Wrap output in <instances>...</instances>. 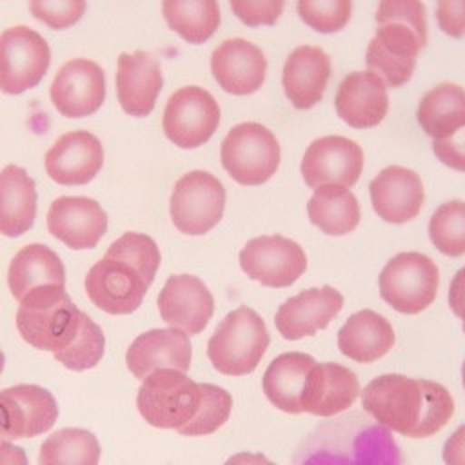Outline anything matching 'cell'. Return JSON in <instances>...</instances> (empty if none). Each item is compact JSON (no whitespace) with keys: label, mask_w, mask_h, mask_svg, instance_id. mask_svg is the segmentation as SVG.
Listing matches in <instances>:
<instances>
[{"label":"cell","mask_w":465,"mask_h":465,"mask_svg":"<svg viewBox=\"0 0 465 465\" xmlns=\"http://www.w3.org/2000/svg\"><path fill=\"white\" fill-rule=\"evenodd\" d=\"M363 411L391 432L429 438L443 429L454 414L447 387L432 380L403 374H381L360 391Z\"/></svg>","instance_id":"obj_1"},{"label":"cell","mask_w":465,"mask_h":465,"mask_svg":"<svg viewBox=\"0 0 465 465\" xmlns=\"http://www.w3.org/2000/svg\"><path fill=\"white\" fill-rule=\"evenodd\" d=\"M292 465H403V456L389 429L352 412L311 432Z\"/></svg>","instance_id":"obj_2"},{"label":"cell","mask_w":465,"mask_h":465,"mask_svg":"<svg viewBox=\"0 0 465 465\" xmlns=\"http://www.w3.org/2000/svg\"><path fill=\"white\" fill-rule=\"evenodd\" d=\"M87 322L89 316L73 303L65 285H44L29 291L16 311L20 336L35 349L53 354L67 351Z\"/></svg>","instance_id":"obj_3"},{"label":"cell","mask_w":465,"mask_h":465,"mask_svg":"<svg viewBox=\"0 0 465 465\" xmlns=\"http://www.w3.org/2000/svg\"><path fill=\"white\" fill-rule=\"evenodd\" d=\"M269 341L262 316L251 307L240 305L214 329L207 343V358L218 372L243 376L258 367Z\"/></svg>","instance_id":"obj_4"},{"label":"cell","mask_w":465,"mask_h":465,"mask_svg":"<svg viewBox=\"0 0 465 465\" xmlns=\"http://www.w3.org/2000/svg\"><path fill=\"white\" fill-rule=\"evenodd\" d=\"M200 400V383L193 381L185 372L158 369L142 380L136 407L149 425L178 430L194 418Z\"/></svg>","instance_id":"obj_5"},{"label":"cell","mask_w":465,"mask_h":465,"mask_svg":"<svg viewBox=\"0 0 465 465\" xmlns=\"http://www.w3.org/2000/svg\"><path fill=\"white\" fill-rule=\"evenodd\" d=\"M280 143L272 131L256 122L234 125L220 147V162L225 173L242 185H262L278 169Z\"/></svg>","instance_id":"obj_6"},{"label":"cell","mask_w":465,"mask_h":465,"mask_svg":"<svg viewBox=\"0 0 465 465\" xmlns=\"http://www.w3.org/2000/svg\"><path fill=\"white\" fill-rule=\"evenodd\" d=\"M440 271L421 252H400L392 256L378 276L381 300L401 314H418L436 298Z\"/></svg>","instance_id":"obj_7"},{"label":"cell","mask_w":465,"mask_h":465,"mask_svg":"<svg viewBox=\"0 0 465 465\" xmlns=\"http://www.w3.org/2000/svg\"><path fill=\"white\" fill-rule=\"evenodd\" d=\"M225 187L209 171L185 173L173 189L169 213L174 227L189 236L209 232L223 216Z\"/></svg>","instance_id":"obj_8"},{"label":"cell","mask_w":465,"mask_h":465,"mask_svg":"<svg viewBox=\"0 0 465 465\" xmlns=\"http://www.w3.org/2000/svg\"><path fill=\"white\" fill-rule=\"evenodd\" d=\"M220 124V105L198 85L174 91L163 109L162 127L169 142L180 149H196L211 140Z\"/></svg>","instance_id":"obj_9"},{"label":"cell","mask_w":465,"mask_h":465,"mask_svg":"<svg viewBox=\"0 0 465 465\" xmlns=\"http://www.w3.org/2000/svg\"><path fill=\"white\" fill-rule=\"evenodd\" d=\"M51 64L47 40L27 25H15L0 35V91L20 94L36 87Z\"/></svg>","instance_id":"obj_10"},{"label":"cell","mask_w":465,"mask_h":465,"mask_svg":"<svg viewBox=\"0 0 465 465\" xmlns=\"http://www.w3.org/2000/svg\"><path fill=\"white\" fill-rule=\"evenodd\" d=\"M242 271L265 287L282 289L292 285L307 269L303 249L282 234L256 236L238 254Z\"/></svg>","instance_id":"obj_11"},{"label":"cell","mask_w":465,"mask_h":465,"mask_svg":"<svg viewBox=\"0 0 465 465\" xmlns=\"http://www.w3.org/2000/svg\"><path fill=\"white\" fill-rule=\"evenodd\" d=\"M427 44L407 24H378L374 36L365 51V65L376 73L387 87L405 85L416 69L418 53Z\"/></svg>","instance_id":"obj_12"},{"label":"cell","mask_w":465,"mask_h":465,"mask_svg":"<svg viewBox=\"0 0 465 465\" xmlns=\"http://www.w3.org/2000/svg\"><path fill=\"white\" fill-rule=\"evenodd\" d=\"M56 420L58 405L47 389L22 383L0 391V443L40 436Z\"/></svg>","instance_id":"obj_13"},{"label":"cell","mask_w":465,"mask_h":465,"mask_svg":"<svg viewBox=\"0 0 465 465\" xmlns=\"http://www.w3.org/2000/svg\"><path fill=\"white\" fill-rule=\"evenodd\" d=\"M149 285L138 269L113 256H104L85 276L89 300L109 314L134 312L142 305Z\"/></svg>","instance_id":"obj_14"},{"label":"cell","mask_w":465,"mask_h":465,"mask_svg":"<svg viewBox=\"0 0 465 465\" xmlns=\"http://www.w3.org/2000/svg\"><path fill=\"white\" fill-rule=\"evenodd\" d=\"M300 171L303 182L312 189L327 183L352 187L363 171V151L351 138L322 136L305 149Z\"/></svg>","instance_id":"obj_15"},{"label":"cell","mask_w":465,"mask_h":465,"mask_svg":"<svg viewBox=\"0 0 465 465\" xmlns=\"http://www.w3.org/2000/svg\"><path fill=\"white\" fill-rule=\"evenodd\" d=\"M53 107L65 118H84L94 114L105 100V73L87 58L65 62L51 87Z\"/></svg>","instance_id":"obj_16"},{"label":"cell","mask_w":465,"mask_h":465,"mask_svg":"<svg viewBox=\"0 0 465 465\" xmlns=\"http://www.w3.org/2000/svg\"><path fill=\"white\" fill-rule=\"evenodd\" d=\"M158 309L169 327L191 336L207 327L214 312V298L200 278L173 274L158 294Z\"/></svg>","instance_id":"obj_17"},{"label":"cell","mask_w":465,"mask_h":465,"mask_svg":"<svg viewBox=\"0 0 465 465\" xmlns=\"http://www.w3.org/2000/svg\"><path fill=\"white\" fill-rule=\"evenodd\" d=\"M47 176L60 185H85L104 165V147L98 136L78 129L62 134L44 158Z\"/></svg>","instance_id":"obj_18"},{"label":"cell","mask_w":465,"mask_h":465,"mask_svg":"<svg viewBox=\"0 0 465 465\" xmlns=\"http://www.w3.org/2000/svg\"><path fill=\"white\" fill-rule=\"evenodd\" d=\"M47 231L73 251L93 249L107 231V214L87 196H60L47 213Z\"/></svg>","instance_id":"obj_19"},{"label":"cell","mask_w":465,"mask_h":465,"mask_svg":"<svg viewBox=\"0 0 465 465\" xmlns=\"http://www.w3.org/2000/svg\"><path fill=\"white\" fill-rule=\"evenodd\" d=\"M211 73L225 93L252 94L263 85L267 58L256 44L245 38H227L211 54Z\"/></svg>","instance_id":"obj_20"},{"label":"cell","mask_w":465,"mask_h":465,"mask_svg":"<svg viewBox=\"0 0 465 465\" xmlns=\"http://www.w3.org/2000/svg\"><path fill=\"white\" fill-rule=\"evenodd\" d=\"M343 307V296L331 285L307 289L285 300L274 316V325L285 340H302L325 329Z\"/></svg>","instance_id":"obj_21"},{"label":"cell","mask_w":465,"mask_h":465,"mask_svg":"<svg viewBox=\"0 0 465 465\" xmlns=\"http://www.w3.org/2000/svg\"><path fill=\"white\" fill-rule=\"evenodd\" d=\"M163 87L160 62L145 51L122 53L116 62V96L124 113L143 118L151 114Z\"/></svg>","instance_id":"obj_22"},{"label":"cell","mask_w":465,"mask_h":465,"mask_svg":"<svg viewBox=\"0 0 465 465\" xmlns=\"http://www.w3.org/2000/svg\"><path fill=\"white\" fill-rule=\"evenodd\" d=\"M374 213L389 223H407L414 220L423 205V183L416 171L389 165L381 169L369 185Z\"/></svg>","instance_id":"obj_23"},{"label":"cell","mask_w":465,"mask_h":465,"mask_svg":"<svg viewBox=\"0 0 465 465\" xmlns=\"http://www.w3.org/2000/svg\"><path fill=\"white\" fill-rule=\"evenodd\" d=\"M189 334L180 329H151L133 340L125 352L127 369L134 378L145 380L153 371L176 369L187 372L191 367Z\"/></svg>","instance_id":"obj_24"},{"label":"cell","mask_w":465,"mask_h":465,"mask_svg":"<svg viewBox=\"0 0 465 465\" xmlns=\"http://www.w3.org/2000/svg\"><path fill=\"white\" fill-rule=\"evenodd\" d=\"M360 396L356 374L334 361L314 363L302 392V412L329 418L347 411Z\"/></svg>","instance_id":"obj_25"},{"label":"cell","mask_w":465,"mask_h":465,"mask_svg":"<svg viewBox=\"0 0 465 465\" xmlns=\"http://www.w3.org/2000/svg\"><path fill=\"white\" fill-rule=\"evenodd\" d=\"M334 107L336 114L347 125L354 129H371L387 116V85L369 69L349 73L336 89Z\"/></svg>","instance_id":"obj_26"},{"label":"cell","mask_w":465,"mask_h":465,"mask_svg":"<svg viewBox=\"0 0 465 465\" xmlns=\"http://www.w3.org/2000/svg\"><path fill=\"white\" fill-rule=\"evenodd\" d=\"M331 73V58L322 47L298 45L292 49L282 71V87L291 105L305 111L322 102Z\"/></svg>","instance_id":"obj_27"},{"label":"cell","mask_w":465,"mask_h":465,"mask_svg":"<svg viewBox=\"0 0 465 465\" xmlns=\"http://www.w3.org/2000/svg\"><path fill=\"white\" fill-rule=\"evenodd\" d=\"M36 218V183L20 165L0 171V234L16 238L27 232Z\"/></svg>","instance_id":"obj_28"},{"label":"cell","mask_w":465,"mask_h":465,"mask_svg":"<svg viewBox=\"0 0 465 465\" xmlns=\"http://www.w3.org/2000/svg\"><path fill=\"white\" fill-rule=\"evenodd\" d=\"M394 331L381 314L363 309L338 331V349L358 363H371L385 356L394 345Z\"/></svg>","instance_id":"obj_29"},{"label":"cell","mask_w":465,"mask_h":465,"mask_svg":"<svg viewBox=\"0 0 465 465\" xmlns=\"http://www.w3.org/2000/svg\"><path fill=\"white\" fill-rule=\"evenodd\" d=\"M7 285L20 302L29 291L44 285H65V269L60 256L44 243L22 247L9 263Z\"/></svg>","instance_id":"obj_30"},{"label":"cell","mask_w":465,"mask_h":465,"mask_svg":"<svg viewBox=\"0 0 465 465\" xmlns=\"http://www.w3.org/2000/svg\"><path fill=\"white\" fill-rule=\"evenodd\" d=\"M316 360L305 352H283L276 356L263 374V394L280 411L302 412V392L307 374Z\"/></svg>","instance_id":"obj_31"},{"label":"cell","mask_w":465,"mask_h":465,"mask_svg":"<svg viewBox=\"0 0 465 465\" xmlns=\"http://www.w3.org/2000/svg\"><path fill=\"white\" fill-rule=\"evenodd\" d=\"M423 133L434 140L449 138L465 127V89L452 82L429 89L416 109Z\"/></svg>","instance_id":"obj_32"},{"label":"cell","mask_w":465,"mask_h":465,"mask_svg":"<svg viewBox=\"0 0 465 465\" xmlns=\"http://www.w3.org/2000/svg\"><path fill=\"white\" fill-rule=\"evenodd\" d=\"M307 214L322 232L343 236L352 232L360 223V203L349 187L327 183L314 189L307 202Z\"/></svg>","instance_id":"obj_33"},{"label":"cell","mask_w":465,"mask_h":465,"mask_svg":"<svg viewBox=\"0 0 465 465\" xmlns=\"http://www.w3.org/2000/svg\"><path fill=\"white\" fill-rule=\"evenodd\" d=\"M169 29L193 45L207 42L220 27L218 0H162Z\"/></svg>","instance_id":"obj_34"},{"label":"cell","mask_w":465,"mask_h":465,"mask_svg":"<svg viewBox=\"0 0 465 465\" xmlns=\"http://www.w3.org/2000/svg\"><path fill=\"white\" fill-rule=\"evenodd\" d=\"M100 443L85 429H60L40 447V465H98Z\"/></svg>","instance_id":"obj_35"},{"label":"cell","mask_w":465,"mask_h":465,"mask_svg":"<svg viewBox=\"0 0 465 465\" xmlns=\"http://www.w3.org/2000/svg\"><path fill=\"white\" fill-rule=\"evenodd\" d=\"M429 238L445 256L465 254V202L449 200L441 203L429 220Z\"/></svg>","instance_id":"obj_36"},{"label":"cell","mask_w":465,"mask_h":465,"mask_svg":"<svg viewBox=\"0 0 465 465\" xmlns=\"http://www.w3.org/2000/svg\"><path fill=\"white\" fill-rule=\"evenodd\" d=\"M202 400L194 418L178 429L182 436H205L218 430L231 414L232 398L231 394L213 383H200Z\"/></svg>","instance_id":"obj_37"},{"label":"cell","mask_w":465,"mask_h":465,"mask_svg":"<svg viewBox=\"0 0 465 465\" xmlns=\"http://www.w3.org/2000/svg\"><path fill=\"white\" fill-rule=\"evenodd\" d=\"M105 256L131 263L145 276L149 283H153L162 260L156 242L143 232H124L109 245Z\"/></svg>","instance_id":"obj_38"},{"label":"cell","mask_w":465,"mask_h":465,"mask_svg":"<svg viewBox=\"0 0 465 465\" xmlns=\"http://www.w3.org/2000/svg\"><path fill=\"white\" fill-rule=\"evenodd\" d=\"M300 20L312 31L332 35L341 31L352 15V0H296Z\"/></svg>","instance_id":"obj_39"},{"label":"cell","mask_w":465,"mask_h":465,"mask_svg":"<svg viewBox=\"0 0 465 465\" xmlns=\"http://www.w3.org/2000/svg\"><path fill=\"white\" fill-rule=\"evenodd\" d=\"M105 351V336L102 329L89 318L76 341L64 352H56L54 360L71 371H87L98 365Z\"/></svg>","instance_id":"obj_40"},{"label":"cell","mask_w":465,"mask_h":465,"mask_svg":"<svg viewBox=\"0 0 465 465\" xmlns=\"http://www.w3.org/2000/svg\"><path fill=\"white\" fill-rule=\"evenodd\" d=\"M85 9L87 0H29V13L56 31L73 27Z\"/></svg>","instance_id":"obj_41"},{"label":"cell","mask_w":465,"mask_h":465,"mask_svg":"<svg viewBox=\"0 0 465 465\" xmlns=\"http://www.w3.org/2000/svg\"><path fill=\"white\" fill-rule=\"evenodd\" d=\"M376 24L383 22H401L411 25L420 38L427 44V9L421 0H380L376 9Z\"/></svg>","instance_id":"obj_42"},{"label":"cell","mask_w":465,"mask_h":465,"mask_svg":"<svg viewBox=\"0 0 465 465\" xmlns=\"http://www.w3.org/2000/svg\"><path fill=\"white\" fill-rule=\"evenodd\" d=\"M232 15L247 27L274 25L283 15L285 0H229Z\"/></svg>","instance_id":"obj_43"},{"label":"cell","mask_w":465,"mask_h":465,"mask_svg":"<svg viewBox=\"0 0 465 465\" xmlns=\"http://www.w3.org/2000/svg\"><path fill=\"white\" fill-rule=\"evenodd\" d=\"M436 20L450 38L465 35V0H436Z\"/></svg>","instance_id":"obj_44"},{"label":"cell","mask_w":465,"mask_h":465,"mask_svg":"<svg viewBox=\"0 0 465 465\" xmlns=\"http://www.w3.org/2000/svg\"><path fill=\"white\" fill-rule=\"evenodd\" d=\"M434 156L447 167L465 173V127L449 138L432 142Z\"/></svg>","instance_id":"obj_45"},{"label":"cell","mask_w":465,"mask_h":465,"mask_svg":"<svg viewBox=\"0 0 465 465\" xmlns=\"http://www.w3.org/2000/svg\"><path fill=\"white\" fill-rule=\"evenodd\" d=\"M441 456L445 465H465V423L449 436Z\"/></svg>","instance_id":"obj_46"},{"label":"cell","mask_w":465,"mask_h":465,"mask_svg":"<svg viewBox=\"0 0 465 465\" xmlns=\"http://www.w3.org/2000/svg\"><path fill=\"white\" fill-rule=\"evenodd\" d=\"M449 305L450 311L463 322L465 332V267H461L449 285Z\"/></svg>","instance_id":"obj_47"},{"label":"cell","mask_w":465,"mask_h":465,"mask_svg":"<svg viewBox=\"0 0 465 465\" xmlns=\"http://www.w3.org/2000/svg\"><path fill=\"white\" fill-rule=\"evenodd\" d=\"M0 465H29L25 450L9 441L0 443Z\"/></svg>","instance_id":"obj_48"},{"label":"cell","mask_w":465,"mask_h":465,"mask_svg":"<svg viewBox=\"0 0 465 465\" xmlns=\"http://www.w3.org/2000/svg\"><path fill=\"white\" fill-rule=\"evenodd\" d=\"M223 465H274L262 452H238L232 454Z\"/></svg>","instance_id":"obj_49"},{"label":"cell","mask_w":465,"mask_h":465,"mask_svg":"<svg viewBox=\"0 0 465 465\" xmlns=\"http://www.w3.org/2000/svg\"><path fill=\"white\" fill-rule=\"evenodd\" d=\"M4 363H5V358H4V352H2V349H0V374H2V371H4Z\"/></svg>","instance_id":"obj_50"},{"label":"cell","mask_w":465,"mask_h":465,"mask_svg":"<svg viewBox=\"0 0 465 465\" xmlns=\"http://www.w3.org/2000/svg\"><path fill=\"white\" fill-rule=\"evenodd\" d=\"M461 381H463V389H465V361L461 365Z\"/></svg>","instance_id":"obj_51"}]
</instances>
